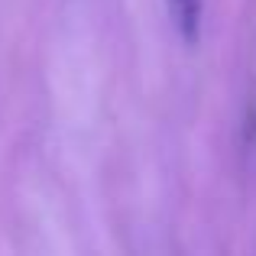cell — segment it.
Returning <instances> with one entry per match:
<instances>
[{
    "label": "cell",
    "mask_w": 256,
    "mask_h": 256,
    "mask_svg": "<svg viewBox=\"0 0 256 256\" xmlns=\"http://www.w3.org/2000/svg\"><path fill=\"white\" fill-rule=\"evenodd\" d=\"M169 4L172 26L185 42H194L201 32V13H204V0H166Z\"/></svg>",
    "instance_id": "1"
}]
</instances>
